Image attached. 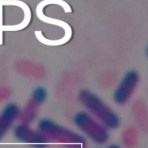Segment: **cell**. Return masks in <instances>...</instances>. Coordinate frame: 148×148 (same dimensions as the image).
<instances>
[{"label":"cell","instance_id":"obj_2","mask_svg":"<svg viewBox=\"0 0 148 148\" xmlns=\"http://www.w3.org/2000/svg\"><path fill=\"white\" fill-rule=\"evenodd\" d=\"M78 99L82 105L93 116L96 117V119H98V121H100L106 128L115 129L119 126L120 120L118 115L94 92L83 89L78 94Z\"/></svg>","mask_w":148,"mask_h":148},{"label":"cell","instance_id":"obj_4","mask_svg":"<svg viewBox=\"0 0 148 148\" xmlns=\"http://www.w3.org/2000/svg\"><path fill=\"white\" fill-rule=\"evenodd\" d=\"M139 82V74L135 70L127 71L113 93V99L119 105L126 104L131 98Z\"/></svg>","mask_w":148,"mask_h":148},{"label":"cell","instance_id":"obj_12","mask_svg":"<svg viewBox=\"0 0 148 148\" xmlns=\"http://www.w3.org/2000/svg\"><path fill=\"white\" fill-rule=\"evenodd\" d=\"M146 55H147V57H148V45H147V47H146Z\"/></svg>","mask_w":148,"mask_h":148},{"label":"cell","instance_id":"obj_11","mask_svg":"<svg viewBox=\"0 0 148 148\" xmlns=\"http://www.w3.org/2000/svg\"><path fill=\"white\" fill-rule=\"evenodd\" d=\"M109 148H119L118 146H116V145H111Z\"/></svg>","mask_w":148,"mask_h":148},{"label":"cell","instance_id":"obj_1","mask_svg":"<svg viewBox=\"0 0 148 148\" xmlns=\"http://www.w3.org/2000/svg\"><path fill=\"white\" fill-rule=\"evenodd\" d=\"M37 129L44 134L48 141L59 143L65 148H85L86 146L83 136L48 118L40 119L37 124Z\"/></svg>","mask_w":148,"mask_h":148},{"label":"cell","instance_id":"obj_9","mask_svg":"<svg viewBox=\"0 0 148 148\" xmlns=\"http://www.w3.org/2000/svg\"><path fill=\"white\" fill-rule=\"evenodd\" d=\"M47 98V91L44 87L42 86H37L33 89L31 94V99L33 102H35L36 104H38L39 106L42 103H44L45 100Z\"/></svg>","mask_w":148,"mask_h":148},{"label":"cell","instance_id":"obj_3","mask_svg":"<svg viewBox=\"0 0 148 148\" xmlns=\"http://www.w3.org/2000/svg\"><path fill=\"white\" fill-rule=\"evenodd\" d=\"M73 122L76 127L88 136L93 142L104 144L108 141L109 134L107 128L85 111L76 113L73 117Z\"/></svg>","mask_w":148,"mask_h":148},{"label":"cell","instance_id":"obj_7","mask_svg":"<svg viewBox=\"0 0 148 148\" xmlns=\"http://www.w3.org/2000/svg\"><path fill=\"white\" fill-rule=\"evenodd\" d=\"M38 107H39L38 104H36L35 102L30 100V101L27 103V105L25 106L24 109L20 111L19 118H20L21 122L26 123V124H29L30 122H32L36 116Z\"/></svg>","mask_w":148,"mask_h":148},{"label":"cell","instance_id":"obj_6","mask_svg":"<svg viewBox=\"0 0 148 148\" xmlns=\"http://www.w3.org/2000/svg\"><path fill=\"white\" fill-rule=\"evenodd\" d=\"M21 109L16 103L6 104L0 112V140L7 134V132L12 128L14 122L19 119Z\"/></svg>","mask_w":148,"mask_h":148},{"label":"cell","instance_id":"obj_8","mask_svg":"<svg viewBox=\"0 0 148 148\" xmlns=\"http://www.w3.org/2000/svg\"><path fill=\"white\" fill-rule=\"evenodd\" d=\"M138 141L136 129L130 127L123 132L122 135V143L126 148H134Z\"/></svg>","mask_w":148,"mask_h":148},{"label":"cell","instance_id":"obj_10","mask_svg":"<svg viewBox=\"0 0 148 148\" xmlns=\"http://www.w3.org/2000/svg\"><path fill=\"white\" fill-rule=\"evenodd\" d=\"M8 92L6 89H0V100H3L7 97Z\"/></svg>","mask_w":148,"mask_h":148},{"label":"cell","instance_id":"obj_5","mask_svg":"<svg viewBox=\"0 0 148 148\" xmlns=\"http://www.w3.org/2000/svg\"><path fill=\"white\" fill-rule=\"evenodd\" d=\"M13 134L18 141L27 143V144H32L34 147L37 145L48 144L49 142L42 132H40L38 129H32L29 124L22 122L15 126L13 129Z\"/></svg>","mask_w":148,"mask_h":148}]
</instances>
